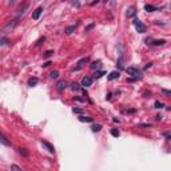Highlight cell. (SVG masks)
I'll return each mask as SVG.
<instances>
[{"label": "cell", "instance_id": "6da1fadb", "mask_svg": "<svg viewBox=\"0 0 171 171\" xmlns=\"http://www.w3.org/2000/svg\"><path fill=\"white\" fill-rule=\"evenodd\" d=\"M126 71H127V73H128V75H131V76L134 77V79H138V77L142 76V72H140V69L135 68V67H127Z\"/></svg>", "mask_w": 171, "mask_h": 171}, {"label": "cell", "instance_id": "7a4b0ae2", "mask_svg": "<svg viewBox=\"0 0 171 171\" xmlns=\"http://www.w3.org/2000/svg\"><path fill=\"white\" fill-rule=\"evenodd\" d=\"M134 27H135V29H136L138 32H140V33H143V32H146L147 31V27L143 24V21H140L139 19H135L134 20Z\"/></svg>", "mask_w": 171, "mask_h": 171}, {"label": "cell", "instance_id": "3957f363", "mask_svg": "<svg viewBox=\"0 0 171 171\" xmlns=\"http://www.w3.org/2000/svg\"><path fill=\"white\" fill-rule=\"evenodd\" d=\"M41 144H43V146L47 148V151H48V152H51V154H53V152H55V147H53L51 143L47 142V140H41Z\"/></svg>", "mask_w": 171, "mask_h": 171}, {"label": "cell", "instance_id": "277c9868", "mask_svg": "<svg viewBox=\"0 0 171 171\" xmlns=\"http://www.w3.org/2000/svg\"><path fill=\"white\" fill-rule=\"evenodd\" d=\"M41 12H43V7H37L35 11L32 12V19H35V20H37L39 17H40Z\"/></svg>", "mask_w": 171, "mask_h": 171}, {"label": "cell", "instance_id": "5b68a950", "mask_svg": "<svg viewBox=\"0 0 171 171\" xmlns=\"http://www.w3.org/2000/svg\"><path fill=\"white\" fill-rule=\"evenodd\" d=\"M91 83H92V79H91L90 76H84L81 79V85H83V87H90Z\"/></svg>", "mask_w": 171, "mask_h": 171}, {"label": "cell", "instance_id": "8992f818", "mask_svg": "<svg viewBox=\"0 0 171 171\" xmlns=\"http://www.w3.org/2000/svg\"><path fill=\"white\" fill-rule=\"evenodd\" d=\"M88 61H90V57H88V56L81 57L80 60L77 61V67H76V68H75V69H79V68H80V67H81V65H84L85 63H88Z\"/></svg>", "mask_w": 171, "mask_h": 171}, {"label": "cell", "instance_id": "52a82bcc", "mask_svg": "<svg viewBox=\"0 0 171 171\" xmlns=\"http://www.w3.org/2000/svg\"><path fill=\"white\" fill-rule=\"evenodd\" d=\"M0 143H3L4 146H11V142H9L8 139L5 138L4 135L1 134V132H0Z\"/></svg>", "mask_w": 171, "mask_h": 171}, {"label": "cell", "instance_id": "ba28073f", "mask_svg": "<svg viewBox=\"0 0 171 171\" xmlns=\"http://www.w3.org/2000/svg\"><path fill=\"white\" fill-rule=\"evenodd\" d=\"M119 75H120V73H119V71H112V72L108 75V80H114V79H118Z\"/></svg>", "mask_w": 171, "mask_h": 171}, {"label": "cell", "instance_id": "9c48e42d", "mask_svg": "<svg viewBox=\"0 0 171 171\" xmlns=\"http://www.w3.org/2000/svg\"><path fill=\"white\" fill-rule=\"evenodd\" d=\"M144 9H146L147 12H154V11H156V7L152 4H146L144 5Z\"/></svg>", "mask_w": 171, "mask_h": 171}, {"label": "cell", "instance_id": "30bf717a", "mask_svg": "<svg viewBox=\"0 0 171 171\" xmlns=\"http://www.w3.org/2000/svg\"><path fill=\"white\" fill-rule=\"evenodd\" d=\"M79 120H80V122L90 123V122H92V118H91V116H84V115H81V116H79Z\"/></svg>", "mask_w": 171, "mask_h": 171}, {"label": "cell", "instance_id": "8fae6325", "mask_svg": "<svg viewBox=\"0 0 171 171\" xmlns=\"http://www.w3.org/2000/svg\"><path fill=\"white\" fill-rule=\"evenodd\" d=\"M15 24H16V21H15V20H13L12 21V23H8V24H7V25H5V28L4 29H3V32H7V31H8V29H12L13 28V27H15Z\"/></svg>", "mask_w": 171, "mask_h": 171}, {"label": "cell", "instance_id": "7c38bea8", "mask_svg": "<svg viewBox=\"0 0 171 171\" xmlns=\"http://www.w3.org/2000/svg\"><path fill=\"white\" fill-rule=\"evenodd\" d=\"M65 87H67V83H65L64 80H60L59 83H57V90L61 91V90H64Z\"/></svg>", "mask_w": 171, "mask_h": 171}, {"label": "cell", "instance_id": "4fadbf2b", "mask_svg": "<svg viewBox=\"0 0 171 171\" xmlns=\"http://www.w3.org/2000/svg\"><path fill=\"white\" fill-rule=\"evenodd\" d=\"M37 77H31V79H29L28 80V85H31V87H33V85H36L37 84Z\"/></svg>", "mask_w": 171, "mask_h": 171}, {"label": "cell", "instance_id": "5bb4252c", "mask_svg": "<svg viewBox=\"0 0 171 171\" xmlns=\"http://www.w3.org/2000/svg\"><path fill=\"white\" fill-rule=\"evenodd\" d=\"M134 15H135V8L134 7H130V8L127 9V16L131 17V16H134Z\"/></svg>", "mask_w": 171, "mask_h": 171}, {"label": "cell", "instance_id": "9a60e30c", "mask_svg": "<svg viewBox=\"0 0 171 171\" xmlns=\"http://www.w3.org/2000/svg\"><path fill=\"white\" fill-rule=\"evenodd\" d=\"M75 28H76V25H69V27H67L65 28V33H72V31H75Z\"/></svg>", "mask_w": 171, "mask_h": 171}, {"label": "cell", "instance_id": "2e32d148", "mask_svg": "<svg viewBox=\"0 0 171 171\" xmlns=\"http://www.w3.org/2000/svg\"><path fill=\"white\" fill-rule=\"evenodd\" d=\"M91 128H92V131H94V132H98V131L102 130V126H100V124H94Z\"/></svg>", "mask_w": 171, "mask_h": 171}, {"label": "cell", "instance_id": "e0dca14e", "mask_svg": "<svg viewBox=\"0 0 171 171\" xmlns=\"http://www.w3.org/2000/svg\"><path fill=\"white\" fill-rule=\"evenodd\" d=\"M111 135L115 136V138H118L119 135H120V132H119V130H116V128H112V130H111Z\"/></svg>", "mask_w": 171, "mask_h": 171}, {"label": "cell", "instance_id": "ac0fdd59", "mask_svg": "<svg viewBox=\"0 0 171 171\" xmlns=\"http://www.w3.org/2000/svg\"><path fill=\"white\" fill-rule=\"evenodd\" d=\"M91 68L95 69V68H100V61H94L92 64H91Z\"/></svg>", "mask_w": 171, "mask_h": 171}, {"label": "cell", "instance_id": "d6986e66", "mask_svg": "<svg viewBox=\"0 0 171 171\" xmlns=\"http://www.w3.org/2000/svg\"><path fill=\"white\" fill-rule=\"evenodd\" d=\"M57 76H59V72H57V71H52V72L49 73V77H51V79H56Z\"/></svg>", "mask_w": 171, "mask_h": 171}, {"label": "cell", "instance_id": "ffe728a7", "mask_svg": "<svg viewBox=\"0 0 171 171\" xmlns=\"http://www.w3.org/2000/svg\"><path fill=\"white\" fill-rule=\"evenodd\" d=\"M104 73H106V72H104V71H98V72L95 73L94 76H95V77H96V79H99V77H102V76H103V75H104Z\"/></svg>", "mask_w": 171, "mask_h": 171}, {"label": "cell", "instance_id": "44dd1931", "mask_svg": "<svg viewBox=\"0 0 171 171\" xmlns=\"http://www.w3.org/2000/svg\"><path fill=\"white\" fill-rule=\"evenodd\" d=\"M166 43V40H154V43L152 44H155V45H163Z\"/></svg>", "mask_w": 171, "mask_h": 171}, {"label": "cell", "instance_id": "7402d4cb", "mask_svg": "<svg viewBox=\"0 0 171 171\" xmlns=\"http://www.w3.org/2000/svg\"><path fill=\"white\" fill-rule=\"evenodd\" d=\"M11 171H23V170H21L19 166H16V164H12V166H11Z\"/></svg>", "mask_w": 171, "mask_h": 171}, {"label": "cell", "instance_id": "603a6c76", "mask_svg": "<svg viewBox=\"0 0 171 171\" xmlns=\"http://www.w3.org/2000/svg\"><path fill=\"white\" fill-rule=\"evenodd\" d=\"M8 43V39H5V37H3V39H0V47H3V45H5Z\"/></svg>", "mask_w": 171, "mask_h": 171}, {"label": "cell", "instance_id": "cb8c5ba5", "mask_svg": "<svg viewBox=\"0 0 171 171\" xmlns=\"http://www.w3.org/2000/svg\"><path fill=\"white\" fill-rule=\"evenodd\" d=\"M71 90H73V91L79 90V84H77V83H72V84H71Z\"/></svg>", "mask_w": 171, "mask_h": 171}, {"label": "cell", "instance_id": "d4e9b609", "mask_svg": "<svg viewBox=\"0 0 171 171\" xmlns=\"http://www.w3.org/2000/svg\"><path fill=\"white\" fill-rule=\"evenodd\" d=\"M94 27H95V24H94V23H92V24L87 25V27H85V29H84V31H85V32H88V31H90V29H92V28H94Z\"/></svg>", "mask_w": 171, "mask_h": 171}, {"label": "cell", "instance_id": "484cf974", "mask_svg": "<svg viewBox=\"0 0 171 171\" xmlns=\"http://www.w3.org/2000/svg\"><path fill=\"white\" fill-rule=\"evenodd\" d=\"M72 111L75 112V114H83V110H80V108H75V107H73Z\"/></svg>", "mask_w": 171, "mask_h": 171}, {"label": "cell", "instance_id": "4316f807", "mask_svg": "<svg viewBox=\"0 0 171 171\" xmlns=\"http://www.w3.org/2000/svg\"><path fill=\"white\" fill-rule=\"evenodd\" d=\"M155 107H156V108H162V107H163V103H160V102H155Z\"/></svg>", "mask_w": 171, "mask_h": 171}, {"label": "cell", "instance_id": "83f0119b", "mask_svg": "<svg viewBox=\"0 0 171 171\" xmlns=\"http://www.w3.org/2000/svg\"><path fill=\"white\" fill-rule=\"evenodd\" d=\"M20 154H23L24 156H27V155H28V152H27V151H25L24 148H20Z\"/></svg>", "mask_w": 171, "mask_h": 171}, {"label": "cell", "instance_id": "f1b7e54d", "mask_svg": "<svg viewBox=\"0 0 171 171\" xmlns=\"http://www.w3.org/2000/svg\"><path fill=\"white\" fill-rule=\"evenodd\" d=\"M162 92H163V94H166V95H171V91H168V90H164V88H163V90H162Z\"/></svg>", "mask_w": 171, "mask_h": 171}, {"label": "cell", "instance_id": "f546056e", "mask_svg": "<svg viewBox=\"0 0 171 171\" xmlns=\"http://www.w3.org/2000/svg\"><path fill=\"white\" fill-rule=\"evenodd\" d=\"M52 53H53L52 51H47V52H45L44 55H45V56H47V57H48V56H51V55H52Z\"/></svg>", "mask_w": 171, "mask_h": 171}, {"label": "cell", "instance_id": "4dcf8cb0", "mask_svg": "<svg viewBox=\"0 0 171 171\" xmlns=\"http://www.w3.org/2000/svg\"><path fill=\"white\" fill-rule=\"evenodd\" d=\"M49 64H51L49 61H45V63H44V64H43V65H44V67H47V65H49Z\"/></svg>", "mask_w": 171, "mask_h": 171}]
</instances>
